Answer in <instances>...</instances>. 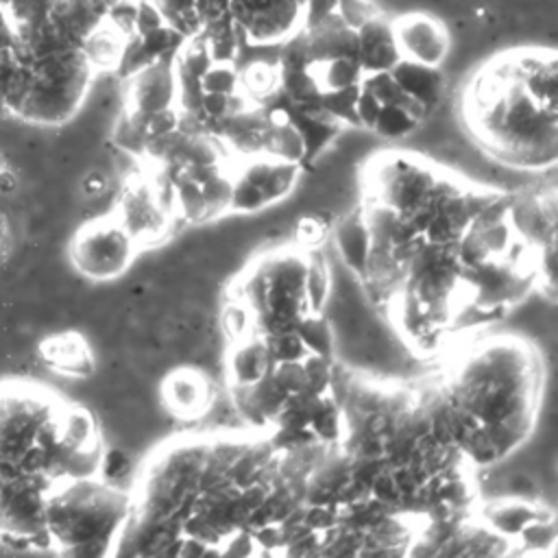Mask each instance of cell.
Segmentation results:
<instances>
[{
	"label": "cell",
	"mask_w": 558,
	"mask_h": 558,
	"mask_svg": "<svg viewBox=\"0 0 558 558\" xmlns=\"http://www.w3.org/2000/svg\"><path fill=\"white\" fill-rule=\"evenodd\" d=\"M102 451L89 410L37 381H0V538L46 549L48 497L98 475Z\"/></svg>",
	"instance_id": "1"
},
{
	"label": "cell",
	"mask_w": 558,
	"mask_h": 558,
	"mask_svg": "<svg viewBox=\"0 0 558 558\" xmlns=\"http://www.w3.org/2000/svg\"><path fill=\"white\" fill-rule=\"evenodd\" d=\"M469 124L493 155L514 168L545 170L556 163V109L538 105L521 85L510 52L495 57L464 94Z\"/></svg>",
	"instance_id": "2"
},
{
	"label": "cell",
	"mask_w": 558,
	"mask_h": 558,
	"mask_svg": "<svg viewBox=\"0 0 558 558\" xmlns=\"http://www.w3.org/2000/svg\"><path fill=\"white\" fill-rule=\"evenodd\" d=\"M126 514L129 497L120 486L98 480V475L72 480L46 501V549L78 558L113 554Z\"/></svg>",
	"instance_id": "3"
},
{
	"label": "cell",
	"mask_w": 558,
	"mask_h": 558,
	"mask_svg": "<svg viewBox=\"0 0 558 558\" xmlns=\"http://www.w3.org/2000/svg\"><path fill=\"white\" fill-rule=\"evenodd\" d=\"M135 240L120 225L113 211L81 225L68 246L74 270L89 281H111L133 262Z\"/></svg>",
	"instance_id": "4"
},
{
	"label": "cell",
	"mask_w": 558,
	"mask_h": 558,
	"mask_svg": "<svg viewBox=\"0 0 558 558\" xmlns=\"http://www.w3.org/2000/svg\"><path fill=\"white\" fill-rule=\"evenodd\" d=\"M229 13L251 46H279L303 24L301 0H229Z\"/></svg>",
	"instance_id": "5"
},
{
	"label": "cell",
	"mask_w": 558,
	"mask_h": 558,
	"mask_svg": "<svg viewBox=\"0 0 558 558\" xmlns=\"http://www.w3.org/2000/svg\"><path fill=\"white\" fill-rule=\"evenodd\" d=\"M373 166H377L371 174V183L375 187L373 201L392 207L401 216L412 214L423 203L436 179V170L403 157L375 161Z\"/></svg>",
	"instance_id": "6"
},
{
	"label": "cell",
	"mask_w": 558,
	"mask_h": 558,
	"mask_svg": "<svg viewBox=\"0 0 558 558\" xmlns=\"http://www.w3.org/2000/svg\"><path fill=\"white\" fill-rule=\"evenodd\" d=\"M390 20L403 59L440 68L451 50V35L438 17L423 11H408Z\"/></svg>",
	"instance_id": "7"
},
{
	"label": "cell",
	"mask_w": 558,
	"mask_h": 558,
	"mask_svg": "<svg viewBox=\"0 0 558 558\" xmlns=\"http://www.w3.org/2000/svg\"><path fill=\"white\" fill-rule=\"evenodd\" d=\"M124 81H129L124 105H122L124 109L150 116L155 111L177 105L174 59H159L137 70Z\"/></svg>",
	"instance_id": "8"
},
{
	"label": "cell",
	"mask_w": 558,
	"mask_h": 558,
	"mask_svg": "<svg viewBox=\"0 0 558 558\" xmlns=\"http://www.w3.org/2000/svg\"><path fill=\"white\" fill-rule=\"evenodd\" d=\"M41 362L65 377H92L96 371V355L83 333L74 329L57 331L46 336L39 347Z\"/></svg>",
	"instance_id": "9"
},
{
	"label": "cell",
	"mask_w": 558,
	"mask_h": 558,
	"mask_svg": "<svg viewBox=\"0 0 558 558\" xmlns=\"http://www.w3.org/2000/svg\"><path fill=\"white\" fill-rule=\"evenodd\" d=\"M357 63L364 74L390 70L401 52L395 41L392 20L377 11L368 20H364L357 28Z\"/></svg>",
	"instance_id": "10"
},
{
	"label": "cell",
	"mask_w": 558,
	"mask_h": 558,
	"mask_svg": "<svg viewBox=\"0 0 558 558\" xmlns=\"http://www.w3.org/2000/svg\"><path fill=\"white\" fill-rule=\"evenodd\" d=\"M390 74L408 96L425 105V109L429 111V118L436 113L445 96V74L438 65H425V63L401 57L390 68Z\"/></svg>",
	"instance_id": "11"
},
{
	"label": "cell",
	"mask_w": 558,
	"mask_h": 558,
	"mask_svg": "<svg viewBox=\"0 0 558 558\" xmlns=\"http://www.w3.org/2000/svg\"><path fill=\"white\" fill-rule=\"evenodd\" d=\"M168 410L181 418H192L209 405V384L194 368L172 371L161 386Z\"/></svg>",
	"instance_id": "12"
},
{
	"label": "cell",
	"mask_w": 558,
	"mask_h": 558,
	"mask_svg": "<svg viewBox=\"0 0 558 558\" xmlns=\"http://www.w3.org/2000/svg\"><path fill=\"white\" fill-rule=\"evenodd\" d=\"M333 242L344 268L362 279L366 268V255L371 251V235L362 209H349L333 220Z\"/></svg>",
	"instance_id": "13"
},
{
	"label": "cell",
	"mask_w": 558,
	"mask_h": 558,
	"mask_svg": "<svg viewBox=\"0 0 558 558\" xmlns=\"http://www.w3.org/2000/svg\"><path fill=\"white\" fill-rule=\"evenodd\" d=\"M272 366L266 342L262 336L253 333L242 340H235L227 355V379L229 386H251L264 377Z\"/></svg>",
	"instance_id": "14"
},
{
	"label": "cell",
	"mask_w": 558,
	"mask_h": 558,
	"mask_svg": "<svg viewBox=\"0 0 558 558\" xmlns=\"http://www.w3.org/2000/svg\"><path fill=\"white\" fill-rule=\"evenodd\" d=\"M554 512L545 508L543 504H536L532 499H501L488 504V508L482 512V523H486L490 530L499 532L506 538H517V534L523 530L525 523L538 517H551Z\"/></svg>",
	"instance_id": "15"
},
{
	"label": "cell",
	"mask_w": 558,
	"mask_h": 558,
	"mask_svg": "<svg viewBox=\"0 0 558 558\" xmlns=\"http://www.w3.org/2000/svg\"><path fill=\"white\" fill-rule=\"evenodd\" d=\"M240 89L255 102L262 105L279 89V68L272 59H255L240 70Z\"/></svg>",
	"instance_id": "16"
},
{
	"label": "cell",
	"mask_w": 558,
	"mask_h": 558,
	"mask_svg": "<svg viewBox=\"0 0 558 558\" xmlns=\"http://www.w3.org/2000/svg\"><path fill=\"white\" fill-rule=\"evenodd\" d=\"M307 70L316 78L320 92L357 85L364 76L357 59H351V57H338V59H329V61H320V63H310Z\"/></svg>",
	"instance_id": "17"
},
{
	"label": "cell",
	"mask_w": 558,
	"mask_h": 558,
	"mask_svg": "<svg viewBox=\"0 0 558 558\" xmlns=\"http://www.w3.org/2000/svg\"><path fill=\"white\" fill-rule=\"evenodd\" d=\"M264 155L270 159L290 161V163L301 166L305 159V144H303L299 129L290 120L283 124H277V126H268Z\"/></svg>",
	"instance_id": "18"
},
{
	"label": "cell",
	"mask_w": 558,
	"mask_h": 558,
	"mask_svg": "<svg viewBox=\"0 0 558 558\" xmlns=\"http://www.w3.org/2000/svg\"><path fill=\"white\" fill-rule=\"evenodd\" d=\"M305 301L310 312H323L329 294H331V268L327 266L325 257L314 251L307 255V270H305Z\"/></svg>",
	"instance_id": "19"
},
{
	"label": "cell",
	"mask_w": 558,
	"mask_h": 558,
	"mask_svg": "<svg viewBox=\"0 0 558 558\" xmlns=\"http://www.w3.org/2000/svg\"><path fill=\"white\" fill-rule=\"evenodd\" d=\"M296 333L310 353H316L323 357H333V344H336L333 336L336 333H333L329 318L323 312H307L301 318Z\"/></svg>",
	"instance_id": "20"
},
{
	"label": "cell",
	"mask_w": 558,
	"mask_h": 558,
	"mask_svg": "<svg viewBox=\"0 0 558 558\" xmlns=\"http://www.w3.org/2000/svg\"><path fill=\"white\" fill-rule=\"evenodd\" d=\"M418 129L421 124L412 116H408L405 109H401L399 105H381L371 131L386 140H403L414 135Z\"/></svg>",
	"instance_id": "21"
},
{
	"label": "cell",
	"mask_w": 558,
	"mask_h": 558,
	"mask_svg": "<svg viewBox=\"0 0 558 558\" xmlns=\"http://www.w3.org/2000/svg\"><path fill=\"white\" fill-rule=\"evenodd\" d=\"M272 368V366H270ZM248 397L253 399V403L257 405V410L268 418V423H272L275 414L279 412V408L283 405V401L288 399V390L275 379L272 371H268L264 377H259L255 384L246 386Z\"/></svg>",
	"instance_id": "22"
},
{
	"label": "cell",
	"mask_w": 558,
	"mask_h": 558,
	"mask_svg": "<svg viewBox=\"0 0 558 558\" xmlns=\"http://www.w3.org/2000/svg\"><path fill=\"white\" fill-rule=\"evenodd\" d=\"M357 94H360V83L349 85V87H340V89L320 92V105L342 126H360L357 116H355Z\"/></svg>",
	"instance_id": "23"
},
{
	"label": "cell",
	"mask_w": 558,
	"mask_h": 558,
	"mask_svg": "<svg viewBox=\"0 0 558 558\" xmlns=\"http://www.w3.org/2000/svg\"><path fill=\"white\" fill-rule=\"evenodd\" d=\"M174 190H177V211L187 225H203L209 220L207 205L198 183H194L192 179H187V174H183L174 183Z\"/></svg>",
	"instance_id": "24"
},
{
	"label": "cell",
	"mask_w": 558,
	"mask_h": 558,
	"mask_svg": "<svg viewBox=\"0 0 558 558\" xmlns=\"http://www.w3.org/2000/svg\"><path fill=\"white\" fill-rule=\"evenodd\" d=\"M203 92L233 94L240 89V70L235 61H211V65L198 78Z\"/></svg>",
	"instance_id": "25"
},
{
	"label": "cell",
	"mask_w": 558,
	"mask_h": 558,
	"mask_svg": "<svg viewBox=\"0 0 558 558\" xmlns=\"http://www.w3.org/2000/svg\"><path fill=\"white\" fill-rule=\"evenodd\" d=\"M556 523H554V514L551 517H538V519H532L530 523L523 525V530L517 534L514 543H521L525 545L527 549L523 551H530V554H543L547 547H551L556 543Z\"/></svg>",
	"instance_id": "26"
},
{
	"label": "cell",
	"mask_w": 558,
	"mask_h": 558,
	"mask_svg": "<svg viewBox=\"0 0 558 558\" xmlns=\"http://www.w3.org/2000/svg\"><path fill=\"white\" fill-rule=\"evenodd\" d=\"M231 187H233V177L227 170L216 174V177H211L207 183L201 185L209 220H216V218H220V216H225L229 211Z\"/></svg>",
	"instance_id": "27"
},
{
	"label": "cell",
	"mask_w": 558,
	"mask_h": 558,
	"mask_svg": "<svg viewBox=\"0 0 558 558\" xmlns=\"http://www.w3.org/2000/svg\"><path fill=\"white\" fill-rule=\"evenodd\" d=\"M305 371V386L301 392L305 395H325L331 390V377H333V357H323L316 353H307L303 360Z\"/></svg>",
	"instance_id": "28"
},
{
	"label": "cell",
	"mask_w": 558,
	"mask_h": 558,
	"mask_svg": "<svg viewBox=\"0 0 558 558\" xmlns=\"http://www.w3.org/2000/svg\"><path fill=\"white\" fill-rule=\"evenodd\" d=\"M222 329L231 342L255 333L253 312L238 299H231L222 310Z\"/></svg>",
	"instance_id": "29"
},
{
	"label": "cell",
	"mask_w": 558,
	"mask_h": 558,
	"mask_svg": "<svg viewBox=\"0 0 558 558\" xmlns=\"http://www.w3.org/2000/svg\"><path fill=\"white\" fill-rule=\"evenodd\" d=\"M268 349V355L272 364L277 362H301L310 351L301 342L296 331H283V333H272V336H262Z\"/></svg>",
	"instance_id": "30"
},
{
	"label": "cell",
	"mask_w": 558,
	"mask_h": 558,
	"mask_svg": "<svg viewBox=\"0 0 558 558\" xmlns=\"http://www.w3.org/2000/svg\"><path fill=\"white\" fill-rule=\"evenodd\" d=\"M231 177H233V187H231L229 211L251 214V211H259V209L268 207V203L264 198V192L259 187L244 181L242 177H235V174H231Z\"/></svg>",
	"instance_id": "31"
},
{
	"label": "cell",
	"mask_w": 558,
	"mask_h": 558,
	"mask_svg": "<svg viewBox=\"0 0 558 558\" xmlns=\"http://www.w3.org/2000/svg\"><path fill=\"white\" fill-rule=\"evenodd\" d=\"M480 231V238L488 251L490 257H506L512 246L517 244V235L512 233L508 220H501V222H495V225H488L484 229H477Z\"/></svg>",
	"instance_id": "32"
},
{
	"label": "cell",
	"mask_w": 558,
	"mask_h": 558,
	"mask_svg": "<svg viewBox=\"0 0 558 558\" xmlns=\"http://www.w3.org/2000/svg\"><path fill=\"white\" fill-rule=\"evenodd\" d=\"M456 257L460 262V268H473L482 262H486L490 255L480 238V231L469 227L456 242Z\"/></svg>",
	"instance_id": "33"
},
{
	"label": "cell",
	"mask_w": 558,
	"mask_h": 558,
	"mask_svg": "<svg viewBox=\"0 0 558 558\" xmlns=\"http://www.w3.org/2000/svg\"><path fill=\"white\" fill-rule=\"evenodd\" d=\"M131 473V458L124 449L120 447H109L102 451V458H100V469H98V475L118 486L126 475Z\"/></svg>",
	"instance_id": "34"
},
{
	"label": "cell",
	"mask_w": 558,
	"mask_h": 558,
	"mask_svg": "<svg viewBox=\"0 0 558 558\" xmlns=\"http://www.w3.org/2000/svg\"><path fill=\"white\" fill-rule=\"evenodd\" d=\"M272 375L275 379L290 392H301L303 386H305V371H303V364L301 362H277L272 364Z\"/></svg>",
	"instance_id": "35"
},
{
	"label": "cell",
	"mask_w": 558,
	"mask_h": 558,
	"mask_svg": "<svg viewBox=\"0 0 558 558\" xmlns=\"http://www.w3.org/2000/svg\"><path fill=\"white\" fill-rule=\"evenodd\" d=\"M338 15L351 28H357L364 20L375 15L379 9L371 0H338Z\"/></svg>",
	"instance_id": "36"
},
{
	"label": "cell",
	"mask_w": 558,
	"mask_h": 558,
	"mask_svg": "<svg viewBox=\"0 0 558 558\" xmlns=\"http://www.w3.org/2000/svg\"><path fill=\"white\" fill-rule=\"evenodd\" d=\"M303 521L312 530H316V532L333 527L338 523V506H331V504H305Z\"/></svg>",
	"instance_id": "37"
},
{
	"label": "cell",
	"mask_w": 558,
	"mask_h": 558,
	"mask_svg": "<svg viewBox=\"0 0 558 558\" xmlns=\"http://www.w3.org/2000/svg\"><path fill=\"white\" fill-rule=\"evenodd\" d=\"M379 109H381V102L366 87L360 85V94H357V100H355V116H357L360 129H368L371 131Z\"/></svg>",
	"instance_id": "38"
},
{
	"label": "cell",
	"mask_w": 558,
	"mask_h": 558,
	"mask_svg": "<svg viewBox=\"0 0 558 558\" xmlns=\"http://www.w3.org/2000/svg\"><path fill=\"white\" fill-rule=\"evenodd\" d=\"M251 534H253V541L259 551L275 554V551H281V547H283V536H281L279 523H266L262 527L251 530Z\"/></svg>",
	"instance_id": "39"
},
{
	"label": "cell",
	"mask_w": 558,
	"mask_h": 558,
	"mask_svg": "<svg viewBox=\"0 0 558 558\" xmlns=\"http://www.w3.org/2000/svg\"><path fill=\"white\" fill-rule=\"evenodd\" d=\"M177 126H179V107L174 105V107L150 113L148 124H146V133L148 135H161V133L177 131Z\"/></svg>",
	"instance_id": "40"
},
{
	"label": "cell",
	"mask_w": 558,
	"mask_h": 558,
	"mask_svg": "<svg viewBox=\"0 0 558 558\" xmlns=\"http://www.w3.org/2000/svg\"><path fill=\"white\" fill-rule=\"evenodd\" d=\"M109 185L111 181L105 170H92L81 181V190L87 198H102L109 192Z\"/></svg>",
	"instance_id": "41"
},
{
	"label": "cell",
	"mask_w": 558,
	"mask_h": 558,
	"mask_svg": "<svg viewBox=\"0 0 558 558\" xmlns=\"http://www.w3.org/2000/svg\"><path fill=\"white\" fill-rule=\"evenodd\" d=\"M506 488L521 499H532L536 495V482L527 471H517L506 477Z\"/></svg>",
	"instance_id": "42"
},
{
	"label": "cell",
	"mask_w": 558,
	"mask_h": 558,
	"mask_svg": "<svg viewBox=\"0 0 558 558\" xmlns=\"http://www.w3.org/2000/svg\"><path fill=\"white\" fill-rule=\"evenodd\" d=\"M11 248V229L4 214H0V262L9 255Z\"/></svg>",
	"instance_id": "43"
},
{
	"label": "cell",
	"mask_w": 558,
	"mask_h": 558,
	"mask_svg": "<svg viewBox=\"0 0 558 558\" xmlns=\"http://www.w3.org/2000/svg\"><path fill=\"white\" fill-rule=\"evenodd\" d=\"M2 170H4V161H2V157H0V177H2Z\"/></svg>",
	"instance_id": "44"
}]
</instances>
